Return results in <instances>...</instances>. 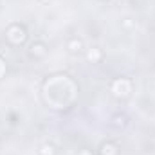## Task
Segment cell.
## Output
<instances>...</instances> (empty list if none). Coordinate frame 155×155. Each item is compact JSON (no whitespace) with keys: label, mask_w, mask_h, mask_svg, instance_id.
<instances>
[{"label":"cell","mask_w":155,"mask_h":155,"mask_svg":"<svg viewBox=\"0 0 155 155\" xmlns=\"http://www.w3.org/2000/svg\"><path fill=\"white\" fill-rule=\"evenodd\" d=\"M67 47H69V51H71V52H74V54H76V52H79V51L83 49V41H81V40H78V38H72L71 41H69V45H67Z\"/></svg>","instance_id":"cell-1"},{"label":"cell","mask_w":155,"mask_h":155,"mask_svg":"<svg viewBox=\"0 0 155 155\" xmlns=\"http://www.w3.org/2000/svg\"><path fill=\"white\" fill-rule=\"evenodd\" d=\"M87 58H88V61H97V60H101V51L94 47V49H90V51H88Z\"/></svg>","instance_id":"cell-2"},{"label":"cell","mask_w":155,"mask_h":155,"mask_svg":"<svg viewBox=\"0 0 155 155\" xmlns=\"http://www.w3.org/2000/svg\"><path fill=\"white\" fill-rule=\"evenodd\" d=\"M54 153H56V150H54L52 144H43L40 148V155H54Z\"/></svg>","instance_id":"cell-3"},{"label":"cell","mask_w":155,"mask_h":155,"mask_svg":"<svg viewBox=\"0 0 155 155\" xmlns=\"http://www.w3.org/2000/svg\"><path fill=\"white\" fill-rule=\"evenodd\" d=\"M41 2H49V0H41Z\"/></svg>","instance_id":"cell-4"}]
</instances>
